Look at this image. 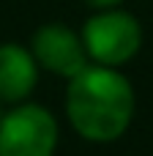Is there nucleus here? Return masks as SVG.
Wrapping results in <instances>:
<instances>
[{"instance_id": "nucleus-3", "label": "nucleus", "mask_w": 153, "mask_h": 156, "mask_svg": "<svg viewBox=\"0 0 153 156\" xmlns=\"http://www.w3.org/2000/svg\"><path fill=\"white\" fill-rule=\"evenodd\" d=\"M57 140V118L36 101L11 104L0 118V156H55Z\"/></svg>"}, {"instance_id": "nucleus-4", "label": "nucleus", "mask_w": 153, "mask_h": 156, "mask_svg": "<svg viewBox=\"0 0 153 156\" xmlns=\"http://www.w3.org/2000/svg\"><path fill=\"white\" fill-rule=\"evenodd\" d=\"M30 52H33L38 69H44L55 77H63V80H71L77 71H82L90 63L82 36L60 22L41 25L30 38Z\"/></svg>"}, {"instance_id": "nucleus-5", "label": "nucleus", "mask_w": 153, "mask_h": 156, "mask_svg": "<svg viewBox=\"0 0 153 156\" xmlns=\"http://www.w3.org/2000/svg\"><path fill=\"white\" fill-rule=\"evenodd\" d=\"M38 71L41 69L30 47H22L16 41L0 44V101L3 104L27 101L38 85Z\"/></svg>"}, {"instance_id": "nucleus-7", "label": "nucleus", "mask_w": 153, "mask_h": 156, "mask_svg": "<svg viewBox=\"0 0 153 156\" xmlns=\"http://www.w3.org/2000/svg\"><path fill=\"white\" fill-rule=\"evenodd\" d=\"M3 112H5V104H3V101H0V118H3Z\"/></svg>"}, {"instance_id": "nucleus-6", "label": "nucleus", "mask_w": 153, "mask_h": 156, "mask_svg": "<svg viewBox=\"0 0 153 156\" xmlns=\"http://www.w3.org/2000/svg\"><path fill=\"white\" fill-rule=\"evenodd\" d=\"M88 5H93L96 11H101V8H115V5H120L123 0H85Z\"/></svg>"}, {"instance_id": "nucleus-1", "label": "nucleus", "mask_w": 153, "mask_h": 156, "mask_svg": "<svg viewBox=\"0 0 153 156\" xmlns=\"http://www.w3.org/2000/svg\"><path fill=\"white\" fill-rule=\"evenodd\" d=\"M134 88L112 66L88 63L66 85V118L88 143H112L134 121Z\"/></svg>"}, {"instance_id": "nucleus-2", "label": "nucleus", "mask_w": 153, "mask_h": 156, "mask_svg": "<svg viewBox=\"0 0 153 156\" xmlns=\"http://www.w3.org/2000/svg\"><path fill=\"white\" fill-rule=\"evenodd\" d=\"M79 36H82L88 60L112 66V69H120L123 63H129L142 47V25L137 22L134 14L120 11L118 5L101 8L93 16H88Z\"/></svg>"}]
</instances>
